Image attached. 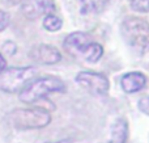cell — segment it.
Listing matches in <instances>:
<instances>
[{"instance_id":"5","label":"cell","mask_w":149,"mask_h":143,"mask_svg":"<svg viewBox=\"0 0 149 143\" xmlns=\"http://www.w3.org/2000/svg\"><path fill=\"white\" fill-rule=\"evenodd\" d=\"M76 81L82 88H85L95 96L106 95L110 88L107 78L102 74L94 72V71H82V72L77 74Z\"/></svg>"},{"instance_id":"2","label":"cell","mask_w":149,"mask_h":143,"mask_svg":"<svg viewBox=\"0 0 149 143\" xmlns=\"http://www.w3.org/2000/svg\"><path fill=\"white\" fill-rule=\"evenodd\" d=\"M65 86L60 79L55 76L34 78L20 91V100L26 104H31L55 92H64Z\"/></svg>"},{"instance_id":"6","label":"cell","mask_w":149,"mask_h":143,"mask_svg":"<svg viewBox=\"0 0 149 143\" xmlns=\"http://www.w3.org/2000/svg\"><path fill=\"white\" fill-rule=\"evenodd\" d=\"M92 38L89 34L84 33V32H74L67 36L64 39V49L68 54L72 57H80L85 59V55L88 53V49L92 45Z\"/></svg>"},{"instance_id":"17","label":"cell","mask_w":149,"mask_h":143,"mask_svg":"<svg viewBox=\"0 0 149 143\" xmlns=\"http://www.w3.org/2000/svg\"><path fill=\"white\" fill-rule=\"evenodd\" d=\"M5 67H7V62H5L4 57H3V55L0 54V74H1L3 71L5 70Z\"/></svg>"},{"instance_id":"8","label":"cell","mask_w":149,"mask_h":143,"mask_svg":"<svg viewBox=\"0 0 149 143\" xmlns=\"http://www.w3.org/2000/svg\"><path fill=\"white\" fill-rule=\"evenodd\" d=\"M145 84H147L145 75L141 72H136V71L126 74L120 79L122 89L127 93H136V92L141 91L145 87Z\"/></svg>"},{"instance_id":"13","label":"cell","mask_w":149,"mask_h":143,"mask_svg":"<svg viewBox=\"0 0 149 143\" xmlns=\"http://www.w3.org/2000/svg\"><path fill=\"white\" fill-rule=\"evenodd\" d=\"M63 25V21L60 17H58V16L55 15H46V17L43 18V26L46 30L49 32H56L59 30L60 28H62Z\"/></svg>"},{"instance_id":"12","label":"cell","mask_w":149,"mask_h":143,"mask_svg":"<svg viewBox=\"0 0 149 143\" xmlns=\"http://www.w3.org/2000/svg\"><path fill=\"white\" fill-rule=\"evenodd\" d=\"M102 54H103L102 46H101L100 43L92 42V45H90L89 49H88L86 55H85V60H88V62H90V63H95L101 59Z\"/></svg>"},{"instance_id":"7","label":"cell","mask_w":149,"mask_h":143,"mask_svg":"<svg viewBox=\"0 0 149 143\" xmlns=\"http://www.w3.org/2000/svg\"><path fill=\"white\" fill-rule=\"evenodd\" d=\"M29 57L41 64H54L62 59V54L58 49L50 45H38L34 46L29 53Z\"/></svg>"},{"instance_id":"16","label":"cell","mask_w":149,"mask_h":143,"mask_svg":"<svg viewBox=\"0 0 149 143\" xmlns=\"http://www.w3.org/2000/svg\"><path fill=\"white\" fill-rule=\"evenodd\" d=\"M8 24H9V16H8L4 11L0 9V32L4 30L8 26Z\"/></svg>"},{"instance_id":"3","label":"cell","mask_w":149,"mask_h":143,"mask_svg":"<svg viewBox=\"0 0 149 143\" xmlns=\"http://www.w3.org/2000/svg\"><path fill=\"white\" fill-rule=\"evenodd\" d=\"M9 120L16 129L30 130L47 126L51 122V116L47 110L41 108H29V109H15L9 114Z\"/></svg>"},{"instance_id":"14","label":"cell","mask_w":149,"mask_h":143,"mask_svg":"<svg viewBox=\"0 0 149 143\" xmlns=\"http://www.w3.org/2000/svg\"><path fill=\"white\" fill-rule=\"evenodd\" d=\"M130 7L140 13L149 12V0H128Z\"/></svg>"},{"instance_id":"4","label":"cell","mask_w":149,"mask_h":143,"mask_svg":"<svg viewBox=\"0 0 149 143\" xmlns=\"http://www.w3.org/2000/svg\"><path fill=\"white\" fill-rule=\"evenodd\" d=\"M37 70L33 67H9L0 74V89L5 92L21 91L31 79Z\"/></svg>"},{"instance_id":"15","label":"cell","mask_w":149,"mask_h":143,"mask_svg":"<svg viewBox=\"0 0 149 143\" xmlns=\"http://www.w3.org/2000/svg\"><path fill=\"white\" fill-rule=\"evenodd\" d=\"M139 109L141 110L144 114L149 116V96L143 97V99L139 101Z\"/></svg>"},{"instance_id":"18","label":"cell","mask_w":149,"mask_h":143,"mask_svg":"<svg viewBox=\"0 0 149 143\" xmlns=\"http://www.w3.org/2000/svg\"><path fill=\"white\" fill-rule=\"evenodd\" d=\"M46 143H70V141H67V139H63V141H59V142H46Z\"/></svg>"},{"instance_id":"11","label":"cell","mask_w":149,"mask_h":143,"mask_svg":"<svg viewBox=\"0 0 149 143\" xmlns=\"http://www.w3.org/2000/svg\"><path fill=\"white\" fill-rule=\"evenodd\" d=\"M82 15L88 13H101L107 7L110 0H77Z\"/></svg>"},{"instance_id":"10","label":"cell","mask_w":149,"mask_h":143,"mask_svg":"<svg viewBox=\"0 0 149 143\" xmlns=\"http://www.w3.org/2000/svg\"><path fill=\"white\" fill-rule=\"evenodd\" d=\"M128 138V123L126 120L119 118L111 126V135L107 143H126Z\"/></svg>"},{"instance_id":"9","label":"cell","mask_w":149,"mask_h":143,"mask_svg":"<svg viewBox=\"0 0 149 143\" xmlns=\"http://www.w3.org/2000/svg\"><path fill=\"white\" fill-rule=\"evenodd\" d=\"M55 9L52 0H26L24 4V12L29 17H37L39 15H50Z\"/></svg>"},{"instance_id":"1","label":"cell","mask_w":149,"mask_h":143,"mask_svg":"<svg viewBox=\"0 0 149 143\" xmlns=\"http://www.w3.org/2000/svg\"><path fill=\"white\" fill-rule=\"evenodd\" d=\"M124 41L137 54L149 51V22L140 17H127L120 25Z\"/></svg>"}]
</instances>
